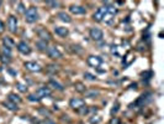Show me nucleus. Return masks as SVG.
I'll use <instances>...</instances> for the list:
<instances>
[{
	"mask_svg": "<svg viewBox=\"0 0 164 124\" xmlns=\"http://www.w3.org/2000/svg\"><path fill=\"white\" fill-rule=\"evenodd\" d=\"M25 20L30 24L38 20V13H37V9L35 6H31L25 11Z\"/></svg>",
	"mask_w": 164,
	"mask_h": 124,
	"instance_id": "obj_1",
	"label": "nucleus"
},
{
	"mask_svg": "<svg viewBox=\"0 0 164 124\" xmlns=\"http://www.w3.org/2000/svg\"><path fill=\"white\" fill-rule=\"evenodd\" d=\"M151 96H152L151 93H146V95H142V96L136 101V103L131 104V108H133L135 106H136V107H144V104L151 101Z\"/></svg>",
	"mask_w": 164,
	"mask_h": 124,
	"instance_id": "obj_2",
	"label": "nucleus"
},
{
	"mask_svg": "<svg viewBox=\"0 0 164 124\" xmlns=\"http://www.w3.org/2000/svg\"><path fill=\"white\" fill-rule=\"evenodd\" d=\"M90 37L94 41H101L103 37H104V33L97 27H91L90 29Z\"/></svg>",
	"mask_w": 164,
	"mask_h": 124,
	"instance_id": "obj_3",
	"label": "nucleus"
},
{
	"mask_svg": "<svg viewBox=\"0 0 164 124\" xmlns=\"http://www.w3.org/2000/svg\"><path fill=\"white\" fill-rule=\"evenodd\" d=\"M6 26H8V29H9V31H10V33L15 34L16 31H17V19H16L14 15L9 16V19H8V22H6Z\"/></svg>",
	"mask_w": 164,
	"mask_h": 124,
	"instance_id": "obj_4",
	"label": "nucleus"
},
{
	"mask_svg": "<svg viewBox=\"0 0 164 124\" xmlns=\"http://www.w3.org/2000/svg\"><path fill=\"white\" fill-rule=\"evenodd\" d=\"M86 62H88L89 66H91V67H94V68H97V67L101 65L103 60H101L99 56H89V57L86 58Z\"/></svg>",
	"mask_w": 164,
	"mask_h": 124,
	"instance_id": "obj_5",
	"label": "nucleus"
},
{
	"mask_svg": "<svg viewBox=\"0 0 164 124\" xmlns=\"http://www.w3.org/2000/svg\"><path fill=\"white\" fill-rule=\"evenodd\" d=\"M105 14H106V6H101V8H99V9H97V10L93 14V19H94L96 22H100V21H103Z\"/></svg>",
	"mask_w": 164,
	"mask_h": 124,
	"instance_id": "obj_6",
	"label": "nucleus"
},
{
	"mask_svg": "<svg viewBox=\"0 0 164 124\" xmlns=\"http://www.w3.org/2000/svg\"><path fill=\"white\" fill-rule=\"evenodd\" d=\"M25 67H26V70H28L31 72H41L42 71V67L37 64V62H34V61L25 62Z\"/></svg>",
	"mask_w": 164,
	"mask_h": 124,
	"instance_id": "obj_7",
	"label": "nucleus"
},
{
	"mask_svg": "<svg viewBox=\"0 0 164 124\" xmlns=\"http://www.w3.org/2000/svg\"><path fill=\"white\" fill-rule=\"evenodd\" d=\"M51 89L48 88V87H40L36 92H35V95L40 98V99H42V98H45V97H48V96H51Z\"/></svg>",
	"mask_w": 164,
	"mask_h": 124,
	"instance_id": "obj_8",
	"label": "nucleus"
},
{
	"mask_svg": "<svg viewBox=\"0 0 164 124\" xmlns=\"http://www.w3.org/2000/svg\"><path fill=\"white\" fill-rule=\"evenodd\" d=\"M47 53H48V56H49L51 58H53V60H57V58H60V57H62V52H60L56 46L48 47V48H47Z\"/></svg>",
	"mask_w": 164,
	"mask_h": 124,
	"instance_id": "obj_9",
	"label": "nucleus"
},
{
	"mask_svg": "<svg viewBox=\"0 0 164 124\" xmlns=\"http://www.w3.org/2000/svg\"><path fill=\"white\" fill-rule=\"evenodd\" d=\"M69 106L73 108V109H80L82 107H84L85 106V102H84V99H82V98H72L71 101H69Z\"/></svg>",
	"mask_w": 164,
	"mask_h": 124,
	"instance_id": "obj_10",
	"label": "nucleus"
},
{
	"mask_svg": "<svg viewBox=\"0 0 164 124\" xmlns=\"http://www.w3.org/2000/svg\"><path fill=\"white\" fill-rule=\"evenodd\" d=\"M69 11L74 15H82V14H85L86 10L84 6H80V5H71L69 6Z\"/></svg>",
	"mask_w": 164,
	"mask_h": 124,
	"instance_id": "obj_11",
	"label": "nucleus"
},
{
	"mask_svg": "<svg viewBox=\"0 0 164 124\" xmlns=\"http://www.w3.org/2000/svg\"><path fill=\"white\" fill-rule=\"evenodd\" d=\"M17 50H19L21 53H24V55L31 53V47H30L28 44H26L25 41H21V42L17 44Z\"/></svg>",
	"mask_w": 164,
	"mask_h": 124,
	"instance_id": "obj_12",
	"label": "nucleus"
},
{
	"mask_svg": "<svg viewBox=\"0 0 164 124\" xmlns=\"http://www.w3.org/2000/svg\"><path fill=\"white\" fill-rule=\"evenodd\" d=\"M37 34H38V36L41 37V40L42 41H46V42H48L49 40H51V35H49V33L46 30V29H43V27H41V29H38L37 30Z\"/></svg>",
	"mask_w": 164,
	"mask_h": 124,
	"instance_id": "obj_13",
	"label": "nucleus"
},
{
	"mask_svg": "<svg viewBox=\"0 0 164 124\" xmlns=\"http://www.w3.org/2000/svg\"><path fill=\"white\" fill-rule=\"evenodd\" d=\"M54 33H56L58 36H60V37H65V36H68L69 31H68V29H67V27H63V26H56V27H54Z\"/></svg>",
	"mask_w": 164,
	"mask_h": 124,
	"instance_id": "obj_14",
	"label": "nucleus"
},
{
	"mask_svg": "<svg viewBox=\"0 0 164 124\" xmlns=\"http://www.w3.org/2000/svg\"><path fill=\"white\" fill-rule=\"evenodd\" d=\"M58 17H59V20H62V21H64V22H72V17L67 14V13H64V11H60V13H58V15H57Z\"/></svg>",
	"mask_w": 164,
	"mask_h": 124,
	"instance_id": "obj_15",
	"label": "nucleus"
},
{
	"mask_svg": "<svg viewBox=\"0 0 164 124\" xmlns=\"http://www.w3.org/2000/svg\"><path fill=\"white\" fill-rule=\"evenodd\" d=\"M84 93H85L86 98H96V97H99V95H100V92L95 91V89H91V91H88V92H84Z\"/></svg>",
	"mask_w": 164,
	"mask_h": 124,
	"instance_id": "obj_16",
	"label": "nucleus"
},
{
	"mask_svg": "<svg viewBox=\"0 0 164 124\" xmlns=\"http://www.w3.org/2000/svg\"><path fill=\"white\" fill-rule=\"evenodd\" d=\"M9 101L13 102V103H15V104H17V103L21 102V98L17 95H15V93H11V95H9Z\"/></svg>",
	"mask_w": 164,
	"mask_h": 124,
	"instance_id": "obj_17",
	"label": "nucleus"
},
{
	"mask_svg": "<svg viewBox=\"0 0 164 124\" xmlns=\"http://www.w3.org/2000/svg\"><path fill=\"white\" fill-rule=\"evenodd\" d=\"M3 42H4V47H8V48H11V47H14V41L10 39V37H4V40H3Z\"/></svg>",
	"mask_w": 164,
	"mask_h": 124,
	"instance_id": "obj_18",
	"label": "nucleus"
},
{
	"mask_svg": "<svg viewBox=\"0 0 164 124\" xmlns=\"http://www.w3.org/2000/svg\"><path fill=\"white\" fill-rule=\"evenodd\" d=\"M36 46H37L38 50H41V51H47V48H48L47 42H46V41H42V40H40V41L36 44Z\"/></svg>",
	"mask_w": 164,
	"mask_h": 124,
	"instance_id": "obj_19",
	"label": "nucleus"
},
{
	"mask_svg": "<svg viewBox=\"0 0 164 124\" xmlns=\"http://www.w3.org/2000/svg\"><path fill=\"white\" fill-rule=\"evenodd\" d=\"M4 106L6 107V108H9L10 110H17L19 108H17V104H15V103H13V102H10V101H8V102H5L4 103Z\"/></svg>",
	"mask_w": 164,
	"mask_h": 124,
	"instance_id": "obj_20",
	"label": "nucleus"
},
{
	"mask_svg": "<svg viewBox=\"0 0 164 124\" xmlns=\"http://www.w3.org/2000/svg\"><path fill=\"white\" fill-rule=\"evenodd\" d=\"M49 84L53 86V87H54L56 89H58V91H63V89H64V87H63L60 83H58L57 81H54V79H51V81H49Z\"/></svg>",
	"mask_w": 164,
	"mask_h": 124,
	"instance_id": "obj_21",
	"label": "nucleus"
},
{
	"mask_svg": "<svg viewBox=\"0 0 164 124\" xmlns=\"http://www.w3.org/2000/svg\"><path fill=\"white\" fill-rule=\"evenodd\" d=\"M74 87H75V89H77L78 92H80V93H84V92H85V86H84L83 83H80V82H77V83L74 84Z\"/></svg>",
	"mask_w": 164,
	"mask_h": 124,
	"instance_id": "obj_22",
	"label": "nucleus"
},
{
	"mask_svg": "<svg viewBox=\"0 0 164 124\" xmlns=\"http://www.w3.org/2000/svg\"><path fill=\"white\" fill-rule=\"evenodd\" d=\"M89 122H90L91 124H99V123L101 122V117H99V115H93V117L89 119Z\"/></svg>",
	"mask_w": 164,
	"mask_h": 124,
	"instance_id": "obj_23",
	"label": "nucleus"
},
{
	"mask_svg": "<svg viewBox=\"0 0 164 124\" xmlns=\"http://www.w3.org/2000/svg\"><path fill=\"white\" fill-rule=\"evenodd\" d=\"M112 19H114V15H111V14H109V13L106 11V14H105L103 21H105L106 24H111V22H112Z\"/></svg>",
	"mask_w": 164,
	"mask_h": 124,
	"instance_id": "obj_24",
	"label": "nucleus"
},
{
	"mask_svg": "<svg viewBox=\"0 0 164 124\" xmlns=\"http://www.w3.org/2000/svg\"><path fill=\"white\" fill-rule=\"evenodd\" d=\"M84 77H85V79H88V81H95V79H96L95 76H93L91 73H88V72L84 73Z\"/></svg>",
	"mask_w": 164,
	"mask_h": 124,
	"instance_id": "obj_25",
	"label": "nucleus"
},
{
	"mask_svg": "<svg viewBox=\"0 0 164 124\" xmlns=\"http://www.w3.org/2000/svg\"><path fill=\"white\" fill-rule=\"evenodd\" d=\"M28 101H31V102H38V101H41L36 95H30L28 96Z\"/></svg>",
	"mask_w": 164,
	"mask_h": 124,
	"instance_id": "obj_26",
	"label": "nucleus"
},
{
	"mask_svg": "<svg viewBox=\"0 0 164 124\" xmlns=\"http://www.w3.org/2000/svg\"><path fill=\"white\" fill-rule=\"evenodd\" d=\"M16 86H17V89H19L20 92H26V91H27V87H26V86H24L22 83H17Z\"/></svg>",
	"mask_w": 164,
	"mask_h": 124,
	"instance_id": "obj_27",
	"label": "nucleus"
},
{
	"mask_svg": "<svg viewBox=\"0 0 164 124\" xmlns=\"http://www.w3.org/2000/svg\"><path fill=\"white\" fill-rule=\"evenodd\" d=\"M109 124H121V122H120V119L117 117H112L111 120L109 122Z\"/></svg>",
	"mask_w": 164,
	"mask_h": 124,
	"instance_id": "obj_28",
	"label": "nucleus"
},
{
	"mask_svg": "<svg viewBox=\"0 0 164 124\" xmlns=\"http://www.w3.org/2000/svg\"><path fill=\"white\" fill-rule=\"evenodd\" d=\"M17 10H19V13H25L26 11V9H25L22 3H17Z\"/></svg>",
	"mask_w": 164,
	"mask_h": 124,
	"instance_id": "obj_29",
	"label": "nucleus"
},
{
	"mask_svg": "<svg viewBox=\"0 0 164 124\" xmlns=\"http://www.w3.org/2000/svg\"><path fill=\"white\" fill-rule=\"evenodd\" d=\"M118 109H120V104H118V103H116V104H114V108L111 109V114L114 115L115 113H117V112H118Z\"/></svg>",
	"mask_w": 164,
	"mask_h": 124,
	"instance_id": "obj_30",
	"label": "nucleus"
},
{
	"mask_svg": "<svg viewBox=\"0 0 164 124\" xmlns=\"http://www.w3.org/2000/svg\"><path fill=\"white\" fill-rule=\"evenodd\" d=\"M46 4H47L48 6H52V8H56V6H58V5H59V3H58V2H46Z\"/></svg>",
	"mask_w": 164,
	"mask_h": 124,
	"instance_id": "obj_31",
	"label": "nucleus"
},
{
	"mask_svg": "<svg viewBox=\"0 0 164 124\" xmlns=\"http://www.w3.org/2000/svg\"><path fill=\"white\" fill-rule=\"evenodd\" d=\"M78 112H79L80 114H86V113H88V107L84 106V107H82L80 109H78Z\"/></svg>",
	"mask_w": 164,
	"mask_h": 124,
	"instance_id": "obj_32",
	"label": "nucleus"
},
{
	"mask_svg": "<svg viewBox=\"0 0 164 124\" xmlns=\"http://www.w3.org/2000/svg\"><path fill=\"white\" fill-rule=\"evenodd\" d=\"M4 30H5V24H4L2 20H0V34L4 33Z\"/></svg>",
	"mask_w": 164,
	"mask_h": 124,
	"instance_id": "obj_33",
	"label": "nucleus"
},
{
	"mask_svg": "<svg viewBox=\"0 0 164 124\" xmlns=\"http://www.w3.org/2000/svg\"><path fill=\"white\" fill-rule=\"evenodd\" d=\"M46 124H54V123H52V122H47Z\"/></svg>",
	"mask_w": 164,
	"mask_h": 124,
	"instance_id": "obj_34",
	"label": "nucleus"
}]
</instances>
